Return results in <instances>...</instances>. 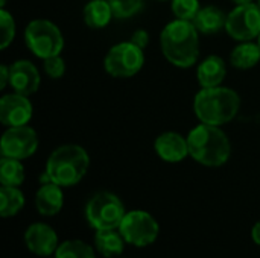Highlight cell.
<instances>
[{
  "mask_svg": "<svg viewBox=\"0 0 260 258\" xmlns=\"http://www.w3.org/2000/svg\"><path fill=\"white\" fill-rule=\"evenodd\" d=\"M6 2H8V0H0V8H5Z\"/></svg>",
  "mask_w": 260,
  "mask_h": 258,
  "instance_id": "obj_32",
  "label": "cell"
},
{
  "mask_svg": "<svg viewBox=\"0 0 260 258\" xmlns=\"http://www.w3.org/2000/svg\"><path fill=\"white\" fill-rule=\"evenodd\" d=\"M225 30L239 43L257 38L260 33V8L257 3L236 5V8L227 14Z\"/></svg>",
  "mask_w": 260,
  "mask_h": 258,
  "instance_id": "obj_9",
  "label": "cell"
},
{
  "mask_svg": "<svg viewBox=\"0 0 260 258\" xmlns=\"http://www.w3.org/2000/svg\"><path fill=\"white\" fill-rule=\"evenodd\" d=\"M230 62L239 70H248L260 62V46L253 41H244L230 53Z\"/></svg>",
  "mask_w": 260,
  "mask_h": 258,
  "instance_id": "obj_20",
  "label": "cell"
},
{
  "mask_svg": "<svg viewBox=\"0 0 260 258\" xmlns=\"http://www.w3.org/2000/svg\"><path fill=\"white\" fill-rule=\"evenodd\" d=\"M251 240L260 246V220L256 222L251 228Z\"/></svg>",
  "mask_w": 260,
  "mask_h": 258,
  "instance_id": "obj_30",
  "label": "cell"
},
{
  "mask_svg": "<svg viewBox=\"0 0 260 258\" xmlns=\"http://www.w3.org/2000/svg\"><path fill=\"white\" fill-rule=\"evenodd\" d=\"M236 5H247V3H253V0H233Z\"/></svg>",
  "mask_w": 260,
  "mask_h": 258,
  "instance_id": "obj_31",
  "label": "cell"
},
{
  "mask_svg": "<svg viewBox=\"0 0 260 258\" xmlns=\"http://www.w3.org/2000/svg\"><path fill=\"white\" fill-rule=\"evenodd\" d=\"M9 85V65L2 64L0 65V90L6 88Z\"/></svg>",
  "mask_w": 260,
  "mask_h": 258,
  "instance_id": "obj_29",
  "label": "cell"
},
{
  "mask_svg": "<svg viewBox=\"0 0 260 258\" xmlns=\"http://www.w3.org/2000/svg\"><path fill=\"white\" fill-rule=\"evenodd\" d=\"M114 258H125V257H114Z\"/></svg>",
  "mask_w": 260,
  "mask_h": 258,
  "instance_id": "obj_35",
  "label": "cell"
},
{
  "mask_svg": "<svg viewBox=\"0 0 260 258\" xmlns=\"http://www.w3.org/2000/svg\"><path fill=\"white\" fill-rule=\"evenodd\" d=\"M0 29H2L0 49L5 50L9 47V44L14 41L15 36V20L12 14H9L5 8H0Z\"/></svg>",
  "mask_w": 260,
  "mask_h": 258,
  "instance_id": "obj_26",
  "label": "cell"
},
{
  "mask_svg": "<svg viewBox=\"0 0 260 258\" xmlns=\"http://www.w3.org/2000/svg\"><path fill=\"white\" fill-rule=\"evenodd\" d=\"M37 149H38V135L35 129L27 125L8 128L0 140L2 157L26 160L32 157L37 152Z\"/></svg>",
  "mask_w": 260,
  "mask_h": 258,
  "instance_id": "obj_10",
  "label": "cell"
},
{
  "mask_svg": "<svg viewBox=\"0 0 260 258\" xmlns=\"http://www.w3.org/2000/svg\"><path fill=\"white\" fill-rule=\"evenodd\" d=\"M114 17L108 0H91L84 8V21L91 29H104Z\"/></svg>",
  "mask_w": 260,
  "mask_h": 258,
  "instance_id": "obj_19",
  "label": "cell"
},
{
  "mask_svg": "<svg viewBox=\"0 0 260 258\" xmlns=\"http://www.w3.org/2000/svg\"><path fill=\"white\" fill-rule=\"evenodd\" d=\"M257 6H259V8H260V0H257Z\"/></svg>",
  "mask_w": 260,
  "mask_h": 258,
  "instance_id": "obj_34",
  "label": "cell"
},
{
  "mask_svg": "<svg viewBox=\"0 0 260 258\" xmlns=\"http://www.w3.org/2000/svg\"><path fill=\"white\" fill-rule=\"evenodd\" d=\"M24 245L37 257L49 258L55 255L59 240L56 231L44 222H34L24 231Z\"/></svg>",
  "mask_w": 260,
  "mask_h": 258,
  "instance_id": "obj_11",
  "label": "cell"
},
{
  "mask_svg": "<svg viewBox=\"0 0 260 258\" xmlns=\"http://www.w3.org/2000/svg\"><path fill=\"white\" fill-rule=\"evenodd\" d=\"M27 97L14 91L0 99V122L3 126H23L30 122L34 108Z\"/></svg>",
  "mask_w": 260,
  "mask_h": 258,
  "instance_id": "obj_12",
  "label": "cell"
},
{
  "mask_svg": "<svg viewBox=\"0 0 260 258\" xmlns=\"http://www.w3.org/2000/svg\"><path fill=\"white\" fill-rule=\"evenodd\" d=\"M24 195L18 187H6L0 189V216L3 219L17 216L24 207Z\"/></svg>",
  "mask_w": 260,
  "mask_h": 258,
  "instance_id": "obj_21",
  "label": "cell"
},
{
  "mask_svg": "<svg viewBox=\"0 0 260 258\" xmlns=\"http://www.w3.org/2000/svg\"><path fill=\"white\" fill-rule=\"evenodd\" d=\"M126 214L122 199L111 192L94 193L85 205V219L94 230H117Z\"/></svg>",
  "mask_w": 260,
  "mask_h": 258,
  "instance_id": "obj_5",
  "label": "cell"
},
{
  "mask_svg": "<svg viewBox=\"0 0 260 258\" xmlns=\"http://www.w3.org/2000/svg\"><path fill=\"white\" fill-rule=\"evenodd\" d=\"M189 155L206 167H221L232 155V143L221 126L200 123L187 134Z\"/></svg>",
  "mask_w": 260,
  "mask_h": 258,
  "instance_id": "obj_3",
  "label": "cell"
},
{
  "mask_svg": "<svg viewBox=\"0 0 260 258\" xmlns=\"http://www.w3.org/2000/svg\"><path fill=\"white\" fill-rule=\"evenodd\" d=\"M227 75L225 61L218 55H210L203 59L197 68V79L203 88L219 87Z\"/></svg>",
  "mask_w": 260,
  "mask_h": 258,
  "instance_id": "obj_16",
  "label": "cell"
},
{
  "mask_svg": "<svg viewBox=\"0 0 260 258\" xmlns=\"http://www.w3.org/2000/svg\"><path fill=\"white\" fill-rule=\"evenodd\" d=\"M154 151L166 163H180L186 157H190L187 138L174 131L160 134L154 141Z\"/></svg>",
  "mask_w": 260,
  "mask_h": 258,
  "instance_id": "obj_14",
  "label": "cell"
},
{
  "mask_svg": "<svg viewBox=\"0 0 260 258\" xmlns=\"http://www.w3.org/2000/svg\"><path fill=\"white\" fill-rule=\"evenodd\" d=\"M160 44L168 62L178 68H190L200 58V32L193 21H169L161 30Z\"/></svg>",
  "mask_w": 260,
  "mask_h": 258,
  "instance_id": "obj_1",
  "label": "cell"
},
{
  "mask_svg": "<svg viewBox=\"0 0 260 258\" xmlns=\"http://www.w3.org/2000/svg\"><path fill=\"white\" fill-rule=\"evenodd\" d=\"M136 46H139L140 49H145L149 43V33L145 30V29H137L133 35H131V40Z\"/></svg>",
  "mask_w": 260,
  "mask_h": 258,
  "instance_id": "obj_28",
  "label": "cell"
},
{
  "mask_svg": "<svg viewBox=\"0 0 260 258\" xmlns=\"http://www.w3.org/2000/svg\"><path fill=\"white\" fill-rule=\"evenodd\" d=\"M125 245L128 243L125 242L119 228L117 230H99L94 233L93 246L96 252H99L102 257H120L125 251Z\"/></svg>",
  "mask_w": 260,
  "mask_h": 258,
  "instance_id": "obj_17",
  "label": "cell"
},
{
  "mask_svg": "<svg viewBox=\"0 0 260 258\" xmlns=\"http://www.w3.org/2000/svg\"><path fill=\"white\" fill-rule=\"evenodd\" d=\"M225 23H227V14L221 8L213 5L201 8L197 17L193 18L195 27L198 29L200 33L204 35L218 33L219 30L225 29Z\"/></svg>",
  "mask_w": 260,
  "mask_h": 258,
  "instance_id": "obj_18",
  "label": "cell"
},
{
  "mask_svg": "<svg viewBox=\"0 0 260 258\" xmlns=\"http://www.w3.org/2000/svg\"><path fill=\"white\" fill-rule=\"evenodd\" d=\"M64 207L62 187L55 182H44L35 193V208L44 217L56 216Z\"/></svg>",
  "mask_w": 260,
  "mask_h": 258,
  "instance_id": "obj_15",
  "label": "cell"
},
{
  "mask_svg": "<svg viewBox=\"0 0 260 258\" xmlns=\"http://www.w3.org/2000/svg\"><path fill=\"white\" fill-rule=\"evenodd\" d=\"M241 108L239 94L227 87L201 88L193 99V111L201 123L222 126L232 122Z\"/></svg>",
  "mask_w": 260,
  "mask_h": 258,
  "instance_id": "obj_4",
  "label": "cell"
},
{
  "mask_svg": "<svg viewBox=\"0 0 260 258\" xmlns=\"http://www.w3.org/2000/svg\"><path fill=\"white\" fill-rule=\"evenodd\" d=\"M24 43L27 49L40 59L59 55L64 49L61 29L50 20L37 18L27 23L24 29Z\"/></svg>",
  "mask_w": 260,
  "mask_h": 258,
  "instance_id": "obj_6",
  "label": "cell"
},
{
  "mask_svg": "<svg viewBox=\"0 0 260 258\" xmlns=\"http://www.w3.org/2000/svg\"><path fill=\"white\" fill-rule=\"evenodd\" d=\"M55 258H96V249L84 240L69 239L59 243Z\"/></svg>",
  "mask_w": 260,
  "mask_h": 258,
  "instance_id": "obj_23",
  "label": "cell"
},
{
  "mask_svg": "<svg viewBox=\"0 0 260 258\" xmlns=\"http://www.w3.org/2000/svg\"><path fill=\"white\" fill-rule=\"evenodd\" d=\"M43 68H44V73L49 78L59 79L66 73V62L59 55H55V56H50V58L43 61Z\"/></svg>",
  "mask_w": 260,
  "mask_h": 258,
  "instance_id": "obj_27",
  "label": "cell"
},
{
  "mask_svg": "<svg viewBox=\"0 0 260 258\" xmlns=\"http://www.w3.org/2000/svg\"><path fill=\"white\" fill-rule=\"evenodd\" d=\"M145 64L143 49L136 46L133 41H123L114 44L105 55L104 67L105 71L119 79L136 76Z\"/></svg>",
  "mask_w": 260,
  "mask_h": 258,
  "instance_id": "obj_7",
  "label": "cell"
},
{
  "mask_svg": "<svg viewBox=\"0 0 260 258\" xmlns=\"http://www.w3.org/2000/svg\"><path fill=\"white\" fill-rule=\"evenodd\" d=\"M40 82V71L32 61L18 59L9 65V87L15 93L30 96L38 91Z\"/></svg>",
  "mask_w": 260,
  "mask_h": 258,
  "instance_id": "obj_13",
  "label": "cell"
},
{
  "mask_svg": "<svg viewBox=\"0 0 260 258\" xmlns=\"http://www.w3.org/2000/svg\"><path fill=\"white\" fill-rule=\"evenodd\" d=\"M116 18H131L143 8V0H108Z\"/></svg>",
  "mask_w": 260,
  "mask_h": 258,
  "instance_id": "obj_25",
  "label": "cell"
},
{
  "mask_svg": "<svg viewBox=\"0 0 260 258\" xmlns=\"http://www.w3.org/2000/svg\"><path fill=\"white\" fill-rule=\"evenodd\" d=\"M90 167V157L79 144L58 146L47 158L41 184L55 182L58 186L72 187L82 181Z\"/></svg>",
  "mask_w": 260,
  "mask_h": 258,
  "instance_id": "obj_2",
  "label": "cell"
},
{
  "mask_svg": "<svg viewBox=\"0 0 260 258\" xmlns=\"http://www.w3.org/2000/svg\"><path fill=\"white\" fill-rule=\"evenodd\" d=\"M119 231L128 245L146 248L158 239L160 225L151 213L145 210H133L126 211Z\"/></svg>",
  "mask_w": 260,
  "mask_h": 258,
  "instance_id": "obj_8",
  "label": "cell"
},
{
  "mask_svg": "<svg viewBox=\"0 0 260 258\" xmlns=\"http://www.w3.org/2000/svg\"><path fill=\"white\" fill-rule=\"evenodd\" d=\"M171 8H172L175 18L187 20V21H193L198 11L201 9L200 0H172Z\"/></svg>",
  "mask_w": 260,
  "mask_h": 258,
  "instance_id": "obj_24",
  "label": "cell"
},
{
  "mask_svg": "<svg viewBox=\"0 0 260 258\" xmlns=\"http://www.w3.org/2000/svg\"><path fill=\"white\" fill-rule=\"evenodd\" d=\"M24 166L21 160L2 157L0 160V182L6 187H20L24 182Z\"/></svg>",
  "mask_w": 260,
  "mask_h": 258,
  "instance_id": "obj_22",
  "label": "cell"
},
{
  "mask_svg": "<svg viewBox=\"0 0 260 258\" xmlns=\"http://www.w3.org/2000/svg\"><path fill=\"white\" fill-rule=\"evenodd\" d=\"M257 44L260 46V33H259V36H257Z\"/></svg>",
  "mask_w": 260,
  "mask_h": 258,
  "instance_id": "obj_33",
  "label": "cell"
}]
</instances>
